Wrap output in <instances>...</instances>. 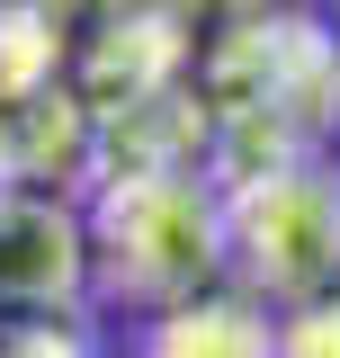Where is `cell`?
<instances>
[{"instance_id":"1","label":"cell","mask_w":340,"mask_h":358,"mask_svg":"<svg viewBox=\"0 0 340 358\" xmlns=\"http://www.w3.org/2000/svg\"><path fill=\"white\" fill-rule=\"evenodd\" d=\"M224 278V179L197 162H108L90 197V296L179 305Z\"/></svg>"},{"instance_id":"2","label":"cell","mask_w":340,"mask_h":358,"mask_svg":"<svg viewBox=\"0 0 340 358\" xmlns=\"http://www.w3.org/2000/svg\"><path fill=\"white\" fill-rule=\"evenodd\" d=\"M224 278H242L269 305L340 287V171L304 152L224 179Z\"/></svg>"},{"instance_id":"3","label":"cell","mask_w":340,"mask_h":358,"mask_svg":"<svg viewBox=\"0 0 340 358\" xmlns=\"http://www.w3.org/2000/svg\"><path fill=\"white\" fill-rule=\"evenodd\" d=\"M90 296V215H72L54 188L18 179L0 188V350H81Z\"/></svg>"},{"instance_id":"4","label":"cell","mask_w":340,"mask_h":358,"mask_svg":"<svg viewBox=\"0 0 340 358\" xmlns=\"http://www.w3.org/2000/svg\"><path fill=\"white\" fill-rule=\"evenodd\" d=\"M153 350H170V358H188V350H278V331H269V296H251L242 278H233L224 296L197 287V296L162 305Z\"/></svg>"},{"instance_id":"5","label":"cell","mask_w":340,"mask_h":358,"mask_svg":"<svg viewBox=\"0 0 340 358\" xmlns=\"http://www.w3.org/2000/svg\"><path fill=\"white\" fill-rule=\"evenodd\" d=\"M72 81V45L54 0H0V99H36V90Z\"/></svg>"},{"instance_id":"6","label":"cell","mask_w":340,"mask_h":358,"mask_svg":"<svg viewBox=\"0 0 340 358\" xmlns=\"http://www.w3.org/2000/svg\"><path fill=\"white\" fill-rule=\"evenodd\" d=\"M278 350H296V358H323V350H340V287H323V296H304V305L287 313Z\"/></svg>"},{"instance_id":"7","label":"cell","mask_w":340,"mask_h":358,"mask_svg":"<svg viewBox=\"0 0 340 358\" xmlns=\"http://www.w3.org/2000/svg\"><path fill=\"white\" fill-rule=\"evenodd\" d=\"M18 179H27L18 171V134H9V108H0V188H18Z\"/></svg>"},{"instance_id":"8","label":"cell","mask_w":340,"mask_h":358,"mask_svg":"<svg viewBox=\"0 0 340 358\" xmlns=\"http://www.w3.org/2000/svg\"><path fill=\"white\" fill-rule=\"evenodd\" d=\"M323 9H332V27H340V0H323Z\"/></svg>"}]
</instances>
